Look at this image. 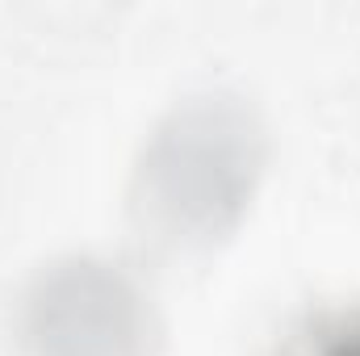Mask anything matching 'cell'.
Segmentation results:
<instances>
[{"label":"cell","mask_w":360,"mask_h":356,"mask_svg":"<svg viewBox=\"0 0 360 356\" xmlns=\"http://www.w3.org/2000/svg\"><path fill=\"white\" fill-rule=\"evenodd\" d=\"M269 134L239 92L176 101L147 134L130 177V222L160 252H205L248 214Z\"/></svg>","instance_id":"6da1fadb"},{"label":"cell","mask_w":360,"mask_h":356,"mask_svg":"<svg viewBox=\"0 0 360 356\" xmlns=\"http://www.w3.org/2000/svg\"><path fill=\"white\" fill-rule=\"evenodd\" d=\"M160 310L130 268L101 256H68L42 268L17 306L25 356H155Z\"/></svg>","instance_id":"7a4b0ae2"},{"label":"cell","mask_w":360,"mask_h":356,"mask_svg":"<svg viewBox=\"0 0 360 356\" xmlns=\"http://www.w3.org/2000/svg\"><path fill=\"white\" fill-rule=\"evenodd\" d=\"M276 356H360V302L306 310L281 336Z\"/></svg>","instance_id":"3957f363"}]
</instances>
